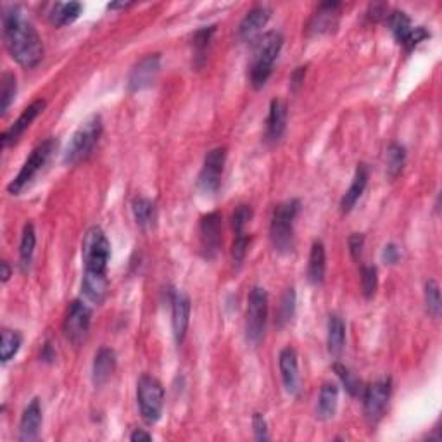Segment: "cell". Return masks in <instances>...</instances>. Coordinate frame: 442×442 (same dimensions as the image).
Segmentation results:
<instances>
[{"label": "cell", "instance_id": "cell-1", "mask_svg": "<svg viewBox=\"0 0 442 442\" xmlns=\"http://www.w3.org/2000/svg\"><path fill=\"white\" fill-rule=\"evenodd\" d=\"M4 45L11 57L23 68L38 66L44 57V44L35 26L23 18L19 7H7L2 14Z\"/></svg>", "mask_w": 442, "mask_h": 442}, {"label": "cell", "instance_id": "cell-2", "mask_svg": "<svg viewBox=\"0 0 442 442\" xmlns=\"http://www.w3.org/2000/svg\"><path fill=\"white\" fill-rule=\"evenodd\" d=\"M282 45H284V37L278 32H268L258 38L253 64H251V83L256 90L263 89L272 76L273 64L280 54Z\"/></svg>", "mask_w": 442, "mask_h": 442}, {"label": "cell", "instance_id": "cell-3", "mask_svg": "<svg viewBox=\"0 0 442 442\" xmlns=\"http://www.w3.org/2000/svg\"><path fill=\"white\" fill-rule=\"evenodd\" d=\"M82 258L83 265H85L83 275L106 277V270H108L110 258V244L102 228L92 227L83 235Z\"/></svg>", "mask_w": 442, "mask_h": 442}, {"label": "cell", "instance_id": "cell-4", "mask_svg": "<svg viewBox=\"0 0 442 442\" xmlns=\"http://www.w3.org/2000/svg\"><path fill=\"white\" fill-rule=\"evenodd\" d=\"M301 209L299 201L278 204L270 227V239L278 253L285 254L294 249V220Z\"/></svg>", "mask_w": 442, "mask_h": 442}, {"label": "cell", "instance_id": "cell-5", "mask_svg": "<svg viewBox=\"0 0 442 442\" xmlns=\"http://www.w3.org/2000/svg\"><path fill=\"white\" fill-rule=\"evenodd\" d=\"M102 133L101 116H92L85 121L75 132L73 139L68 144L66 152H64V163L66 165H78L85 161L92 154L95 144L99 142V137Z\"/></svg>", "mask_w": 442, "mask_h": 442}, {"label": "cell", "instance_id": "cell-6", "mask_svg": "<svg viewBox=\"0 0 442 442\" xmlns=\"http://www.w3.org/2000/svg\"><path fill=\"white\" fill-rule=\"evenodd\" d=\"M137 399L142 418L147 424H156L161 418L165 406V389L156 377L142 375L137 384Z\"/></svg>", "mask_w": 442, "mask_h": 442}, {"label": "cell", "instance_id": "cell-7", "mask_svg": "<svg viewBox=\"0 0 442 442\" xmlns=\"http://www.w3.org/2000/svg\"><path fill=\"white\" fill-rule=\"evenodd\" d=\"M266 318H268V292L263 287H253L247 299L246 315V337L247 341L258 344L265 335Z\"/></svg>", "mask_w": 442, "mask_h": 442}, {"label": "cell", "instance_id": "cell-8", "mask_svg": "<svg viewBox=\"0 0 442 442\" xmlns=\"http://www.w3.org/2000/svg\"><path fill=\"white\" fill-rule=\"evenodd\" d=\"M56 147H57V140L54 139H47L42 144H38V146L33 149L32 154H30V158L25 161V165H23L21 171L18 173V177L14 178L9 185H7V190H9L13 196H16V194L21 192V190L37 177L38 171L47 165L49 158H51L52 152L56 151Z\"/></svg>", "mask_w": 442, "mask_h": 442}, {"label": "cell", "instance_id": "cell-9", "mask_svg": "<svg viewBox=\"0 0 442 442\" xmlns=\"http://www.w3.org/2000/svg\"><path fill=\"white\" fill-rule=\"evenodd\" d=\"M90 323H92V310L87 303L76 299L68 308L66 318L63 323L64 335L75 346H80L89 335Z\"/></svg>", "mask_w": 442, "mask_h": 442}, {"label": "cell", "instance_id": "cell-10", "mask_svg": "<svg viewBox=\"0 0 442 442\" xmlns=\"http://www.w3.org/2000/svg\"><path fill=\"white\" fill-rule=\"evenodd\" d=\"M225 161H227V149L216 147L206 154L204 166L201 170L199 178H197V187L204 194H215L221 185V177H223Z\"/></svg>", "mask_w": 442, "mask_h": 442}, {"label": "cell", "instance_id": "cell-11", "mask_svg": "<svg viewBox=\"0 0 442 442\" xmlns=\"http://www.w3.org/2000/svg\"><path fill=\"white\" fill-rule=\"evenodd\" d=\"M361 396H363L365 415L370 422H377L386 411L389 398H391V379H382L370 384L368 387H365Z\"/></svg>", "mask_w": 442, "mask_h": 442}, {"label": "cell", "instance_id": "cell-12", "mask_svg": "<svg viewBox=\"0 0 442 442\" xmlns=\"http://www.w3.org/2000/svg\"><path fill=\"white\" fill-rule=\"evenodd\" d=\"M159 70H161V56L159 54H149L140 59L139 63L133 66L128 76V89L132 92H139V90L149 89L154 85L156 78H158Z\"/></svg>", "mask_w": 442, "mask_h": 442}, {"label": "cell", "instance_id": "cell-13", "mask_svg": "<svg viewBox=\"0 0 442 442\" xmlns=\"http://www.w3.org/2000/svg\"><path fill=\"white\" fill-rule=\"evenodd\" d=\"M201 246H203L204 256L213 259L218 254L221 247V215L220 213H209L201 220L199 227Z\"/></svg>", "mask_w": 442, "mask_h": 442}, {"label": "cell", "instance_id": "cell-14", "mask_svg": "<svg viewBox=\"0 0 442 442\" xmlns=\"http://www.w3.org/2000/svg\"><path fill=\"white\" fill-rule=\"evenodd\" d=\"M278 365H280L282 382H284L285 391L291 396L299 394L301 379H299V363H297L296 349L285 348L280 351L278 356Z\"/></svg>", "mask_w": 442, "mask_h": 442}, {"label": "cell", "instance_id": "cell-15", "mask_svg": "<svg viewBox=\"0 0 442 442\" xmlns=\"http://www.w3.org/2000/svg\"><path fill=\"white\" fill-rule=\"evenodd\" d=\"M45 106H47V102L44 101V99H38V101L32 102V104L28 106L25 110H23L21 116L18 118L16 121H14L13 125H11L9 128L4 132L2 135V146L7 147L11 146V144H14L16 140L19 139V137L23 135V133L26 132V130L30 128V125L35 121V118L38 116V114L42 113V110L45 109Z\"/></svg>", "mask_w": 442, "mask_h": 442}, {"label": "cell", "instance_id": "cell-16", "mask_svg": "<svg viewBox=\"0 0 442 442\" xmlns=\"http://www.w3.org/2000/svg\"><path fill=\"white\" fill-rule=\"evenodd\" d=\"M190 320V299L184 292H175L171 297V323H173L175 341L182 344L185 339Z\"/></svg>", "mask_w": 442, "mask_h": 442}, {"label": "cell", "instance_id": "cell-17", "mask_svg": "<svg viewBox=\"0 0 442 442\" xmlns=\"http://www.w3.org/2000/svg\"><path fill=\"white\" fill-rule=\"evenodd\" d=\"M272 16V11L266 6H256L246 14V18L242 19L239 26V37L244 42H253L261 35V30L265 28L266 23L270 21Z\"/></svg>", "mask_w": 442, "mask_h": 442}, {"label": "cell", "instance_id": "cell-18", "mask_svg": "<svg viewBox=\"0 0 442 442\" xmlns=\"http://www.w3.org/2000/svg\"><path fill=\"white\" fill-rule=\"evenodd\" d=\"M339 9L341 4L339 2H327L322 4L316 11V14L311 18L310 25H308V32L315 33V35H322V33H329L337 26L339 19Z\"/></svg>", "mask_w": 442, "mask_h": 442}, {"label": "cell", "instance_id": "cell-19", "mask_svg": "<svg viewBox=\"0 0 442 442\" xmlns=\"http://www.w3.org/2000/svg\"><path fill=\"white\" fill-rule=\"evenodd\" d=\"M42 425V405L40 399L35 398L26 410L23 411L21 422H19V441H33L38 437Z\"/></svg>", "mask_w": 442, "mask_h": 442}, {"label": "cell", "instance_id": "cell-20", "mask_svg": "<svg viewBox=\"0 0 442 442\" xmlns=\"http://www.w3.org/2000/svg\"><path fill=\"white\" fill-rule=\"evenodd\" d=\"M287 127V104L280 99H275L270 106L268 121H266V140L278 142Z\"/></svg>", "mask_w": 442, "mask_h": 442}, {"label": "cell", "instance_id": "cell-21", "mask_svg": "<svg viewBox=\"0 0 442 442\" xmlns=\"http://www.w3.org/2000/svg\"><path fill=\"white\" fill-rule=\"evenodd\" d=\"M116 370V354H114L113 349L109 348H101L99 353L95 354L94 360V370H92V377H94V384L95 386H102L110 379V375Z\"/></svg>", "mask_w": 442, "mask_h": 442}, {"label": "cell", "instance_id": "cell-22", "mask_svg": "<svg viewBox=\"0 0 442 442\" xmlns=\"http://www.w3.org/2000/svg\"><path fill=\"white\" fill-rule=\"evenodd\" d=\"M367 184H368V168L365 165H360L356 170V175H354V178H353V184H351L349 190L344 194V197H342V201H341L342 213H349L351 209L356 206L358 199L363 196L365 189H367Z\"/></svg>", "mask_w": 442, "mask_h": 442}, {"label": "cell", "instance_id": "cell-23", "mask_svg": "<svg viewBox=\"0 0 442 442\" xmlns=\"http://www.w3.org/2000/svg\"><path fill=\"white\" fill-rule=\"evenodd\" d=\"M327 272V253L323 242H315L311 246L310 263H308V280L313 285L323 284Z\"/></svg>", "mask_w": 442, "mask_h": 442}, {"label": "cell", "instance_id": "cell-24", "mask_svg": "<svg viewBox=\"0 0 442 442\" xmlns=\"http://www.w3.org/2000/svg\"><path fill=\"white\" fill-rule=\"evenodd\" d=\"M339 405V387L335 384H323L318 398V418L320 420H330L337 411Z\"/></svg>", "mask_w": 442, "mask_h": 442}, {"label": "cell", "instance_id": "cell-25", "mask_svg": "<svg viewBox=\"0 0 442 442\" xmlns=\"http://www.w3.org/2000/svg\"><path fill=\"white\" fill-rule=\"evenodd\" d=\"M327 344H329V353L332 356H339L344 349L346 344V325L342 322L341 316L332 315L329 320V337H327Z\"/></svg>", "mask_w": 442, "mask_h": 442}, {"label": "cell", "instance_id": "cell-26", "mask_svg": "<svg viewBox=\"0 0 442 442\" xmlns=\"http://www.w3.org/2000/svg\"><path fill=\"white\" fill-rule=\"evenodd\" d=\"M82 292L87 301L94 304H101L108 294V277H90L83 275Z\"/></svg>", "mask_w": 442, "mask_h": 442}, {"label": "cell", "instance_id": "cell-27", "mask_svg": "<svg viewBox=\"0 0 442 442\" xmlns=\"http://www.w3.org/2000/svg\"><path fill=\"white\" fill-rule=\"evenodd\" d=\"M80 14H82V4L80 2H57L52 7L49 18L56 26H66L73 23Z\"/></svg>", "mask_w": 442, "mask_h": 442}, {"label": "cell", "instance_id": "cell-28", "mask_svg": "<svg viewBox=\"0 0 442 442\" xmlns=\"http://www.w3.org/2000/svg\"><path fill=\"white\" fill-rule=\"evenodd\" d=\"M35 227H33V223H26L25 230H23L21 246H19V265H21L23 270H28L30 265H32L33 254H35Z\"/></svg>", "mask_w": 442, "mask_h": 442}, {"label": "cell", "instance_id": "cell-29", "mask_svg": "<svg viewBox=\"0 0 442 442\" xmlns=\"http://www.w3.org/2000/svg\"><path fill=\"white\" fill-rule=\"evenodd\" d=\"M133 218H135L137 225L142 228L152 227L156 220V206L152 201L146 199V197H137L132 203Z\"/></svg>", "mask_w": 442, "mask_h": 442}, {"label": "cell", "instance_id": "cell-30", "mask_svg": "<svg viewBox=\"0 0 442 442\" xmlns=\"http://www.w3.org/2000/svg\"><path fill=\"white\" fill-rule=\"evenodd\" d=\"M387 23H389L391 32L394 33L396 40H398L401 45L405 44L406 38L410 37L411 30H413V25H411L410 18H408L403 11H392V13L387 16Z\"/></svg>", "mask_w": 442, "mask_h": 442}, {"label": "cell", "instance_id": "cell-31", "mask_svg": "<svg viewBox=\"0 0 442 442\" xmlns=\"http://www.w3.org/2000/svg\"><path fill=\"white\" fill-rule=\"evenodd\" d=\"M296 313V291L294 289H287L282 296L280 304L277 310V325L284 327L287 325Z\"/></svg>", "mask_w": 442, "mask_h": 442}, {"label": "cell", "instance_id": "cell-32", "mask_svg": "<svg viewBox=\"0 0 442 442\" xmlns=\"http://www.w3.org/2000/svg\"><path fill=\"white\" fill-rule=\"evenodd\" d=\"M406 163V149L401 144H391L387 151V173L396 178L403 171Z\"/></svg>", "mask_w": 442, "mask_h": 442}, {"label": "cell", "instance_id": "cell-33", "mask_svg": "<svg viewBox=\"0 0 442 442\" xmlns=\"http://www.w3.org/2000/svg\"><path fill=\"white\" fill-rule=\"evenodd\" d=\"M23 337L19 332L14 330H2V346H0V358H2V363H7L11 358H14L18 354L19 348H21Z\"/></svg>", "mask_w": 442, "mask_h": 442}, {"label": "cell", "instance_id": "cell-34", "mask_svg": "<svg viewBox=\"0 0 442 442\" xmlns=\"http://www.w3.org/2000/svg\"><path fill=\"white\" fill-rule=\"evenodd\" d=\"M334 370H335V373H337L339 379H341L342 386L346 387V391H348L351 396L358 398V396L363 394V391H365L363 384H361V380L358 379V377L354 375L348 367H344V365H341V363H335Z\"/></svg>", "mask_w": 442, "mask_h": 442}, {"label": "cell", "instance_id": "cell-35", "mask_svg": "<svg viewBox=\"0 0 442 442\" xmlns=\"http://www.w3.org/2000/svg\"><path fill=\"white\" fill-rule=\"evenodd\" d=\"M425 306L427 313L432 316V318H439L442 310V301L439 284H437L436 280H429L425 284Z\"/></svg>", "mask_w": 442, "mask_h": 442}, {"label": "cell", "instance_id": "cell-36", "mask_svg": "<svg viewBox=\"0 0 442 442\" xmlns=\"http://www.w3.org/2000/svg\"><path fill=\"white\" fill-rule=\"evenodd\" d=\"M2 89H0V110L2 114L7 113L9 106L13 104L14 101V95H16V76L13 73H4L2 75Z\"/></svg>", "mask_w": 442, "mask_h": 442}, {"label": "cell", "instance_id": "cell-37", "mask_svg": "<svg viewBox=\"0 0 442 442\" xmlns=\"http://www.w3.org/2000/svg\"><path fill=\"white\" fill-rule=\"evenodd\" d=\"M361 287H363V294L367 299L375 294L377 287H379V273H377L375 266L361 268Z\"/></svg>", "mask_w": 442, "mask_h": 442}, {"label": "cell", "instance_id": "cell-38", "mask_svg": "<svg viewBox=\"0 0 442 442\" xmlns=\"http://www.w3.org/2000/svg\"><path fill=\"white\" fill-rule=\"evenodd\" d=\"M253 218V209L249 206H239L232 215V227H234L235 234H244L246 232V225Z\"/></svg>", "mask_w": 442, "mask_h": 442}, {"label": "cell", "instance_id": "cell-39", "mask_svg": "<svg viewBox=\"0 0 442 442\" xmlns=\"http://www.w3.org/2000/svg\"><path fill=\"white\" fill-rule=\"evenodd\" d=\"M215 26H206V28L199 30V32L196 33V37H194V45H196V52L197 56L196 57H203L204 61V54H206V49H208L209 42H211V37L213 33H215Z\"/></svg>", "mask_w": 442, "mask_h": 442}, {"label": "cell", "instance_id": "cell-40", "mask_svg": "<svg viewBox=\"0 0 442 442\" xmlns=\"http://www.w3.org/2000/svg\"><path fill=\"white\" fill-rule=\"evenodd\" d=\"M247 247H249V237L247 234H235V240H234V246H232V256L237 263H242L244 258L247 254Z\"/></svg>", "mask_w": 442, "mask_h": 442}, {"label": "cell", "instance_id": "cell-41", "mask_svg": "<svg viewBox=\"0 0 442 442\" xmlns=\"http://www.w3.org/2000/svg\"><path fill=\"white\" fill-rule=\"evenodd\" d=\"M429 37H430V32H427L424 26H413L410 37L406 38V42L403 45H405L406 51H413L418 44H422V42L427 40Z\"/></svg>", "mask_w": 442, "mask_h": 442}, {"label": "cell", "instance_id": "cell-42", "mask_svg": "<svg viewBox=\"0 0 442 442\" xmlns=\"http://www.w3.org/2000/svg\"><path fill=\"white\" fill-rule=\"evenodd\" d=\"M253 429H254V436H256L258 441H268V425H266L265 417L261 413H254L253 417Z\"/></svg>", "mask_w": 442, "mask_h": 442}, {"label": "cell", "instance_id": "cell-43", "mask_svg": "<svg viewBox=\"0 0 442 442\" xmlns=\"http://www.w3.org/2000/svg\"><path fill=\"white\" fill-rule=\"evenodd\" d=\"M363 246H365V237L361 234H353L349 237V251L351 256L354 259H360L361 253H363Z\"/></svg>", "mask_w": 442, "mask_h": 442}, {"label": "cell", "instance_id": "cell-44", "mask_svg": "<svg viewBox=\"0 0 442 442\" xmlns=\"http://www.w3.org/2000/svg\"><path fill=\"white\" fill-rule=\"evenodd\" d=\"M382 259L387 265H394L399 259V249L396 247V244H387L382 251Z\"/></svg>", "mask_w": 442, "mask_h": 442}, {"label": "cell", "instance_id": "cell-45", "mask_svg": "<svg viewBox=\"0 0 442 442\" xmlns=\"http://www.w3.org/2000/svg\"><path fill=\"white\" fill-rule=\"evenodd\" d=\"M304 76H306V66L297 68L294 73H292V76H291V87H292V90H294V92H296L297 89H299L301 85H303Z\"/></svg>", "mask_w": 442, "mask_h": 442}, {"label": "cell", "instance_id": "cell-46", "mask_svg": "<svg viewBox=\"0 0 442 442\" xmlns=\"http://www.w3.org/2000/svg\"><path fill=\"white\" fill-rule=\"evenodd\" d=\"M130 441H133V442H137V441H152V434L146 432V430H144V429H137L135 432H133L132 436H130Z\"/></svg>", "mask_w": 442, "mask_h": 442}, {"label": "cell", "instance_id": "cell-47", "mask_svg": "<svg viewBox=\"0 0 442 442\" xmlns=\"http://www.w3.org/2000/svg\"><path fill=\"white\" fill-rule=\"evenodd\" d=\"M0 270H2L0 277H2V282H4V284H6V282L11 278V266H9V263L4 261L2 265H0Z\"/></svg>", "mask_w": 442, "mask_h": 442}, {"label": "cell", "instance_id": "cell-48", "mask_svg": "<svg viewBox=\"0 0 442 442\" xmlns=\"http://www.w3.org/2000/svg\"><path fill=\"white\" fill-rule=\"evenodd\" d=\"M42 360H45V361L56 360V354L52 353V348L49 344L44 348V353H42Z\"/></svg>", "mask_w": 442, "mask_h": 442}, {"label": "cell", "instance_id": "cell-49", "mask_svg": "<svg viewBox=\"0 0 442 442\" xmlns=\"http://www.w3.org/2000/svg\"><path fill=\"white\" fill-rule=\"evenodd\" d=\"M132 6V2H120V4H109V9H125V7Z\"/></svg>", "mask_w": 442, "mask_h": 442}]
</instances>
